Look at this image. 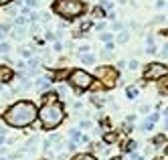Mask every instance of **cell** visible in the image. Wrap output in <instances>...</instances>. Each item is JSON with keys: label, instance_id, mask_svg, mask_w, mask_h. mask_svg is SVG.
I'll use <instances>...</instances> for the list:
<instances>
[{"label": "cell", "instance_id": "cell-1", "mask_svg": "<svg viewBox=\"0 0 168 160\" xmlns=\"http://www.w3.org/2000/svg\"><path fill=\"white\" fill-rule=\"evenodd\" d=\"M37 116H38L37 106L29 99H20V102H14L12 106L6 107V112L2 114V122L10 128H29L34 124Z\"/></svg>", "mask_w": 168, "mask_h": 160}, {"label": "cell", "instance_id": "cell-2", "mask_svg": "<svg viewBox=\"0 0 168 160\" xmlns=\"http://www.w3.org/2000/svg\"><path fill=\"white\" fill-rule=\"evenodd\" d=\"M38 124L43 130H55L61 126V122L65 120V107L59 102L55 103H43L38 110Z\"/></svg>", "mask_w": 168, "mask_h": 160}, {"label": "cell", "instance_id": "cell-3", "mask_svg": "<svg viewBox=\"0 0 168 160\" xmlns=\"http://www.w3.org/2000/svg\"><path fill=\"white\" fill-rule=\"evenodd\" d=\"M85 10H87V2H83V0H55L53 2V12L65 20L79 18Z\"/></svg>", "mask_w": 168, "mask_h": 160}, {"label": "cell", "instance_id": "cell-4", "mask_svg": "<svg viewBox=\"0 0 168 160\" xmlns=\"http://www.w3.org/2000/svg\"><path fill=\"white\" fill-rule=\"evenodd\" d=\"M95 77L99 79L101 89H114L118 85V79H120V69L111 67V65H97Z\"/></svg>", "mask_w": 168, "mask_h": 160}, {"label": "cell", "instance_id": "cell-5", "mask_svg": "<svg viewBox=\"0 0 168 160\" xmlns=\"http://www.w3.org/2000/svg\"><path fill=\"white\" fill-rule=\"evenodd\" d=\"M67 81L71 83L77 91H87V89H91V85L95 83V81H93V75H91V73H87L85 69H71Z\"/></svg>", "mask_w": 168, "mask_h": 160}, {"label": "cell", "instance_id": "cell-6", "mask_svg": "<svg viewBox=\"0 0 168 160\" xmlns=\"http://www.w3.org/2000/svg\"><path fill=\"white\" fill-rule=\"evenodd\" d=\"M166 75H168V65L164 63H148L144 67V73H142L144 81H160Z\"/></svg>", "mask_w": 168, "mask_h": 160}, {"label": "cell", "instance_id": "cell-7", "mask_svg": "<svg viewBox=\"0 0 168 160\" xmlns=\"http://www.w3.org/2000/svg\"><path fill=\"white\" fill-rule=\"evenodd\" d=\"M26 33H29L26 24H12V29H10L8 34H12V39H16V41H22L26 37Z\"/></svg>", "mask_w": 168, "mask_h": 160}, {"label": "cell", "instance_id": "cell-8", "mask_svg": "<svg viewBox=\"0 0 168 160\" xmlns=\"http://www.w3.org/2000/svg\"><path fill=\"white\" fill-rule=\"evenodd\" d=\"M12 77H14L12 69H10V67H4V65H0V83H2V85H4V83H10V81H12Z\"/></svg>", "mask_w": 168, "mask_h": 160}, {"label": "cell", "instance_id": "cell-9", "mask_svg": "<svg viewBox=\"0 0 168 160\" xmlns=\"http://www.w3.org/2000/svg\"><path fill=\"white\" fill-rule=\"evenodd\" d=\"M146 43H148V49H146V53H148V55H156V53H158V47H156V41H154L152 34L146 37Z\"/></svg>", "mask_w": 168, "mask_h": 160}, {"label": "cell", "instance_id": "cell-10", "mask_svg": "<svg viewBox=\"0 0 168 160\" xmlns=\"http://www.w3.org/2000/svg\"><path fill=\"white\" fill-rule=\"evenodd\" d=\"M41 99H43V103H55V102H59V95H57V91H51V93H45Z\"/></svg>", "mask_w": 168, "mask_h": 160}, {"label": "cell", "instance_id": "cell-11", "mask_svg": "<svg viewBox=\"0 0 168 160\" xmlns=\"http://www.w3.org/2000/svg\"><path fill=\"white\" fill-rule=\"evenodd\" d=\"M158 91L162 93V95H168V75L158 81Z\"/></svg>", "mask_w": 168, "mask_h": 160}, {"label": "cell", "instance_id": "cell-12", "mask_svg": "<svg viewBox=\"0 0 168 160\" xmlns=\"http://www.w3.org/2000/svg\"><path fill=\"white\" fill-rule=\"evenodd\" d=\"M49 85H51L49 77H41V79H37V81H34V87H37V89H47Z\"/></svg>", "mask_w": 168, "mask_h": 160}, {"label": "cell", "instance_id": "cell-13", "mask_svg": "<svg viewBox=\"0 0 168 160\" xmlns=\"http://www.w3.org/2000/svg\"><path fill=\"white\" fill-rule=\"evenodd\" d=\"M114 142H118V132H107L103 136V144H114Z\"/></svg>", "mask_w": 168, "mask_h": 160}, {"label": "cell", "instance_id": "cell-14", "mask_svg": "<svg viewBox=\"0 0 168 160\" xmlns=\"http://www.w3.org/2000/svg\"><path fill=\"white\" fill-rule=\"evenodd\" d=\"M140 128H142V132H150V130H152V128H154V120H152V118H146V120L144 122H142V126H140Z\"/></svg>", "mask_w": 168, "mask_h": 160}, {"label": "cell", "instance_id": "cell-15", "mask_svg": "<svg viewBox=\"0 0 168 160\" xmlns=\"http://www.w3.org/2000/svg\"><path fill=\"white\" fill-rule=\"evenodd\" d=\"M128 39H130V33H128V29H124V30H120V33H118V43H120V45L128 43Z\"/></svg>", "mask_w": 168, "mask_h": 160}, {"label": "cell", "instance_id": "cell-16", "mask_svg": "<svg viewBox=\"0 0 168 160\" xmlns=\"http://www.w3.org/2000/svg\"><path fill=\"white\" fill-rule=\"evenodd\" d=\"M81 63L83 65H93V63H95V55H89V53L81 55Z\"/></svg>", "mask_w": 168, "mask_h": 160}, {"label": "cell", "instance_id": "cell-17", "mask_svg": "<svg viewBox=\"0 0 168 160\" xmlns=\"http://www.w3.org/2000/svg\"><path fill=\"white\" fill-rule=\"evenodd\" d=\"M126 95H128V99H136L138 97V87H134V85L126 87Z\"/></svg>", "mask_w": 168, "mask_h": 160}, {"label": "cell", "instance_id": "cell-18", "mask_svg": "<svg viewBox=\"0 0 168 160\" xmlns=\"http://www.w3.org/2000/svg\"><path fill=\"white\" fill-rule=\"evenodd\" d=\"M10 29H12V24L10 22H0V39H2V37H6V34L10 33Z\"/></svg>", "mask_w": 168, "mask_h": 160}, {"label": "cell", "instance_id": "cell-19", "mask_svg": "<svg viewBox=\"0 0 168 160\" xmlns=\"http://www.w3.org/2000/svg\"><path fill=\"white\" fill-rule=\"evenodd\" d=\"M71 160H95V156H93V154H89V152H87V154L83 152V154H75Z\"/></svg>", "mask_w": 168, "mask_h": 160}, {"label": "cell", "instance_id": "cell-20", "mask_svg": "<svg viewBox=\"0 0 168 160\" xmlns=\"http://www.w3.org/2000/svg\"><path fill=\"white\" fill-rule=\"evenodd\" d=\"M136 148H138V142H136V140H128V142H126V146H124L126 152H134Z\"/></svg>", "mask_w": 168, "mask_h": 160}, {"label": "cell", "instance_id": "cell-21", "mask_svg": "<svg viewBox=\"0 0 168 160\" xmlns=\"http://www.w3.org/2000/svg\"><path fill=\"white\" fill-rule=\"evenodd\" d=\"M81 136H83V134L79 132V128H73V130H71V142H79Z\"/></svg>", "mask_w": 168, "mask_h": 160}, {"label": "cell", "instance_id": "cell-22", "mask_svg": "<svg viewBox=\"0 0 168 160\" xmlns=\"http://www.w3.org/2000/svg\"><path fill=\"white\" fill-rule=\"evenodd\" d=\"M93 16H95V18H103V16H106V10L101 8V6H95V8H93Z\"/></svg>", "mask_w": 168, "mask_h": 160}, {"label": "cell", "instance_id": "cell-23", "mask_svg": "<svg viewBox=\"0 0 168 160\" xmlns=\"http://www.w3.org/2000/svg\"><path fill=\"white\" fill-rule=\"evenodd\" d=\"M18 53L22 55V57H26V59L33 57V51H30V47H22V49H18Z\"/></svg>", "mask_w": 168, "mask_h": 160}, {"label": "cell", "instance_id": "cell-24", "mask_svg": "<svg viewBox=\"0 0 168 160\" xmlns=\"http://www.w3.org/2000/svg\"><path fill=\"white\" fill-rule=\"evenodd\" d=\"M16 10H18V6H14V4H6V14H8V16H14V14H16Z\"/></svg>", "mask_w": 168, "mask_h": 160}, {"label": "cell", "instance_id": "cell-25", "mask_svg": "<svg viewBox=\"0 0 168 160\" xmlns=\"http://www.w3.org/2000/svg\"><path fill=\"white\" fill-rule=\"evenodd\" d=\"M49 142H51V144H61V142H63V138L59 136V134H53V136L49 138Z\"/></svg>", "mask_w": 168, "mask_h": 160}, {"label": "cell", "instance_id": "cell-26", "mask_svg": "<svg viewBox=\"0 0 168 160\" xmlns=\"http://www.w3.org/2000/svg\"><path fill=\"white\" fill-rule=\"evenodd\" d=\"M89 49H91L89 45H81V47H77V53H79V55H85V53H89Z\"/></svg>", "mask_w": 168, "mask_h": 160}, {"label": "cell", "instance_id": "cell-27", "mask_svg": "<svg viewBox=\"0 0 168 160\" xmlns=\"http://www.w3.org/2000/svg\"><path fill=\"white\" fill-rule=\"evenodd\" d=\"M10 51V45L8 43H0V55H6Z\"/></svg>", "mask_w": 168, "mask_h": 160}, {"label": "cell", "instance_id": "cell-28", "mask_svg": "<svg viewBox=\"0 0 168 160\" xmlns=\"http://www.w3.org/2000/svg\"><path fill=\"white\" fill-rule=\"evenodd\" d=\"M111 39H114V34H111V33H103V34H101V41H103V43H111Z\"/></svg>", "mask_w": 168, "mask_h": 160}, {"label": "cell", "instance_id": "cell-29", "mask_svg": "<svg viewBox=\"0 0 168 160\" xmlns=\"http://www.w3.org/2000/svg\"><path fill=\"white\" fill-rule=\"evenodd\" d=\"M152 144H154V146H158V148H160V144H164V136H156V138L152 140Z\"/></svg>", "mask_w": 168, "mask_h": 160}, {"label": "cell", "instance_id": "cell-30", "mask_svg": "<svg viewBox=\"0 0 168 160\" xmlns=\"http://www.w3.org/2000/svg\"><path fill=\"white\" fill-rule=\"evenodd\" d=\"M111 29H114L115 33H120V30H124L126 26H124V24H122V22H114V24H111Z\"/></svg>", "mask_w": 168, "mask_h": 160}, {"label": "cell", "instance_id": "cell-31", "mask_svg": "<svg viewBox=\"0 0 168 160\" xmlns=\"http://www.w3.org/2000/svg\"><path fill=\"white\" fill-rule=\"evenodd\" d=\"M128 67H130V69H132V71H136V69H138V67H140V63H138V61H136V59H132L130 63H128Z\"/></svg>", "mask_w": 168, "mask_h": 160}, {"label": "cell", "instance_id": "cell-32", "mask_svg": "<svg viewBox=\"0 0 168 160\" xmlns=\"http://www.w3.org/2000/svg\"><path fill=\"white\" fill-rule=\"evenodd\" d=\"M160 55H162L164 59H168V43H164V45H162V51H160Z\"/></svg>", "mask_w": 168, "mask_h": 160}, {"label": "cell", "instance_id": "cell-33", "mask_svg": "<svg viewBox=\"0 0 168 160\" xmlns=\"http://www.w3.org/2000/svg\"><path fill=\"white\" fill-rule=\"evenodd\" d=\"M79 128H85V130H87V128H91V122H89V120H81V122H79Z\"/></svg>", "mask_w": 168, "mask_h": 160}, {"label": "cell", "instance_id": "cell-34", "mask_svg": "<svg viewBox=\"0 0 168 160\" xmlns=\"http://www.w3.org/2000/svg\"><path fill=\"white\" fill-rule=\"evenodd\" d=\"M53 51H57V53H59V51H63V43H61V41H55V45H53Z\"/></svg>", "mask_w": 168, "mask_h": 160}, {"label": "cell", "instance_id": "cell-35", "mask_svg": "<svg viewBox=\"0 0 168 160\" xmlns=\"http://www.w3.org/2000/svg\"><path fill=\"white\" fill-rule=\"evenodd\" d=\"M140 112H142V114H148V112H150V106H148V103H144V106H140Z\"/></svg>", "mask_w": 168, "mask_h": 160}, {"label": "cell", "instance_id": "cell-36", "mask_svg": "<svg viewBox=\"0 0 168 160\" xmlns=\"http://www.w3.org/2000/svg\"><path fill=\"white\" fill-rule=\"evenodd\" d=\"M75 148H77L75 142H69V144H67V150H69V152H75Z\"/></svg>", "mask_w": 168, "mask_h": 160}, {"label": "cell", "instance_id": "cell-37", "mask_svg": "<svg viewBox=\"0 0 168 160\" xmlns=\"http://www.w3.org/2000/svg\"><path fill=\"white\" fill-rule=\"evenodd\" d=\"M24 2H26V6H29V8H33V6H37V0H24Z\"/></svg>", "mask_w": 168, "mask_h": 160}, {"label": "cell", "instance_id": "cell-38", "mask_svg": "<svg viewBox=\"0 0 168 160\" xmlns=\"http://www.w3.org/2000/svg\"><path fill=\"white\" fill-rule=\"evenodd\" d=\"M126 65H128V63H126V61H118V67H115V69H124Z\"/></svg>", "mask_w": 168, "mask_h": 160}, {"label": "cell", "instance_id": "cell-39", "mask_svg": "<svg viewBox=\"0 0 168 160\" xmlns=\"http://www.w3.org/2000/svg\"><path fill=\"white\" fill-rule=\"evenodd\" d=\"M16 67H18V69H26V63H24V61H18V63H16Z\"/></svg>", "mask_w": 168, "mask_h": 160}, {"label": "cell", "instance_id": "cell-40", "mask_svg": "<svg viewBox=\"0 0 168 160\" xmlns=\"http://www.w3.org/2000/svg\"><path fill=\"white\" fill-rule=\"evenodd\" d=\"M12 0H0V6H6V4H10Z\"/></svg>", "mask_w": 168, "mask_h": 160}, {"label": "cell", "instance_id": "cell-41", "mask_svg": "<svg viewBox=\"0 0 168 160\" xmlns=\"http://www.w3.org/2000/svg\"><path fill=\"white\" fill-rule=\"evenodd\" d=\"M132 158H134V160H144L142 156H138V154H136V156H132Z\"/></svg>", "mask_w": 168, "mask_h": 160}, {"label": "cell", "instance_id": "cell-42", "mask_svg": "<svg viewBox=\"0 0 168 160\" xmlns=\"http://www.w3.org/2000/svg\"><path fill=\"white\" fill-rule=\"evenodd\" d=\"M118 2H120V4H124V2H126V0H118Z\"/></svg>", "mask_w": 168, "mask_h": 160}, {"label": "cell", "instance_id": "cell-43", "mask_svg": "<svg viewBox=\"0 0 168 160\" xmlns=\"http://www.w3.org/2000/svg\"><path fill=\"white\" fill-rule=\"evenodd\" d=\"M0 160H10V158H4V156H2V158H0Z\"/></svg>", "mask_w": 168, "mask_h": 160}, {"label": "cell", "instance_id": "cell-44", "mask_svg": "<svg viewBox=\"0 0 168 160\" xmlns=\"http://www.w3.org/2000/svg\"><path fill=\"white\" fill-rule=\"evenodd\" d=\"M2 87H4V85H2V83H0V91H2Z\"/></svg>", "mask_w": 168, "mask_h": 160}]
</instances>
